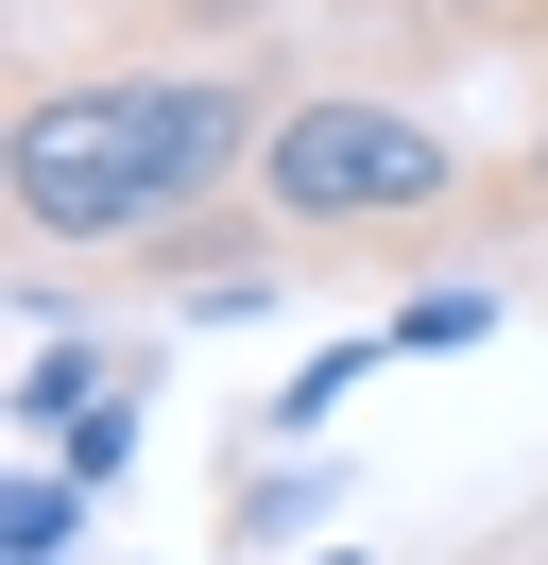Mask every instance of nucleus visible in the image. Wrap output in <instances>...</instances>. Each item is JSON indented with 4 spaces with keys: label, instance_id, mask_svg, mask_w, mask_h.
<instances>
[{
    "label": "nucleus",
    "instance_id": "nucleus-1",
    "mask_svg": "<svg viewBox=\"0 0 548 565\" xmlns=\"http://www.w3.org/2000/svg\"><path fill=\"white\" fill-rule=\"evenodd\" d=\"M292 86L240 70V52H103V70H18V120H0V223H18V309L68 326L86 309V257L137 275L189 223L257 206V154Z\"/></svg>",
    "mask_w": 548,
    "mask_h": 565
},
{
    "label": "nucleus",
    "instance_id": "nucleus-2",
    "mask_svg": "<svg viewBox=\"0 0 548 565\" xmlns=\"http://www.w3.org/2000/svg\"><path fill=\"white\" fill-rule=\"evenodd\" d=\"M479 206H497V189L463 172V138H445L429 104H394V86H292V104H274L257 223L292 257H445Z\"/></svg>",
    "mask_w": 548,
    "mask_h": 565
},
{
    "label": "nucleus",
    "instance_id": "nucleus-3",
    "mask_svg": "<svg viewBox=\"0 0 548 565\" xmlns=\"http://www.w3.org/2000/svg\"><path fill=\"white\" fill-rule=\"evenodd\" d=\"M137 343H86V326H34V360H18V394H0V428H68L103 377H120Z\"/></svg>",
    "mask_w": 548,
    "mask_h": 565
},
{
    "label": "nucleus",
    "instance_id": "nucleus-4",
    "mask_svg": "<svg viewBox=\"0 0 548 565\" xmlns=\"http://www.w3.org/2000/svg\"><path fill=\"white\" fill-rule=\"evenodd\" d=\"M137 394H155V360H120V377H103L86 412L52 428V462H68V480H86V497H120V462H137Z\"/></svg>",
    "mask_w": 548,
    "mask_h": 565
},
{
    "label": "nucleus",
    "instance_id": "nucleus-5",
    "mask_svg": "<svg viewBox=\"0 0 548 565\" xmlns=\"http://www.w3.org/2000/svg\"><path fill=\"white\" fill-rule=\"evenodd\" d=\"M68 514H86V480L68 462H18L0 480V565H68Z\"/></svg>",
    "mask_w": 548,
    "mask_h": 565
},
{
    "label": "nucleus",
    "instance_id": "nucleus-6",
    "mask_svg": "<svg viewBox=\"0 0 548 565\" xmlns=\"http://www.w3.org/2000/svg\"><path fill=\"white\" fill-rule=\"evenodd\" d=\"M479 326H497V291H445V275H429L394 326H377V360H394V343H411V360H445V343H479Z\"/></svg>",
    "mask_w": 548,
    "mask_h": 565
},
{
    "label": "nucleus",
    "instance_id": "nucleus-7",
    "mask_svg": "<svg viewBox=\"0 0 548 565\" xmlns=\"http://www.w3.org/2000/svg\"><path fill=\"white\" fill-rule=\"evenodd\" d=\"M155 35H240V18H274V0H137Z\"/></svg>",
    "mask_w": 548,
    "mask_h": 565
},
{
    "label": "nucleus",
    "instance_id": "nucleus-8",
    "mask_svg": "<svg viewBox=\"0 0 548 565\" xmlns=\"http://www.w3.org/2000/svg\"><path fill=\"white\" fill-rule=\"evenodd\" d=\"M308 565H360V548H308Z\"/></svg>",
    "mask_w": 548,
    "mask_h": 565
}]
</instances>
